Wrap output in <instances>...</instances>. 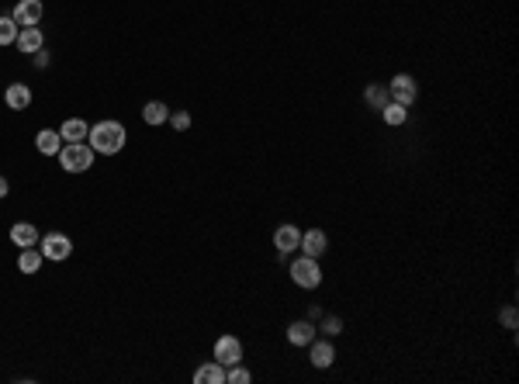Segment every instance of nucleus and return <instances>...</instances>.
Masks as SVG:
<instances>
[{
	"mask_svg": "<svg viewBox=\"0 0 519 384\" xmlns=\"http://www.w3.org/2000/svg\"><path fill=\"white\" fill-rule=\"evenodd\" d=\"M170 122H173L177 132H183V128H191V114H187V111H173V114H170Z\"/></svg>",
	"mask_w": 519,
	"mask_h": 384,
	"instance_id": "24",
	"label": "nucleus"
},
{
	"mask_svg": "<svg viewBox=\"0 0 519 384\" xmlns=\"http://www.w3.org/2000/svg\"><path fill=\"white\" fill-rule=\"evenodd\" d=\"M298 250H305V256H315V260H319V256L329 250V239H326L322 229H309L301 235V246H298Z\"/></svg>",
	"mask_w": 519,
	"mask_h": 384,
	"instance_id": "10",
	"label": "nucleus"
},
{
	"mask_svg": "<svg viewBox=\"0 0 519 384\" xmlns=\"http://www.w3.org/2000/svg\"><path fill=\"white\" fill-rule=\"evenodd\" d=\"M502 322H505L509 329H516V308H505V311H502Z\"/></svg>",
	"mask_w": 519,
	"mask_h": 384,
	"instance_id": "26",
	"label": "nucleus"
},
{
	"mask_svg": "<svg viewBox=\"0 0 519 384\" xmlns=\"http://www.w3.org/2000/svg\"><path fill=\"white\" fill-rule=\"evenodd\" d=\"M11 242H14L18 250H28V246L38 242V229H35L31 222H18V225L11 229Z\"/></svg>",
	"mask_w": 519,
	"mask_h": 384,
	"instance_id": "16",
	"label": "nucleus"
},
{
	"mask_svg": "<svg viewBox=\"0 0 519 384\" xmlns=\"http://www.w3.org/2000/svg\"><path fill=\"white\" fill-rule=\"evenodd\" d=\"M339 329H343V322H339V319H326V326H322V333H329V336H336Z\"/></svg>",
	"mask_w": 519,
	"mask_h": 384,
	"instance_id": "25",
	"label": "nucleus"
},
{
	"mask_svg": "<svg viewBox=\"0 0 519 384\" xmlns=\"http://www.w3.org/2000/svg\"><path fill=\"white\" fill-rule=\"evenodd\" d=\"M215 360H218L222 367L242 363V343H239L235 336H222V339L215 343Z\"/></svg>",
	"mask_w": 519,
	"mask_h": 384,
	"instance_id": "6",
	"label": "nucleus"
},
{
	"mask_svg": "<svg viewBox=\"0 0 519 384\" xmlns=\"http://www.w3.org/2000/svg\"><path fill=\"white\" fill-rule=\"evenodd\" d=\"M18 28H31L42 21V0H18V7H14V14H11Z\"/></svg>",
	"mask_w": 519,
	"mask_h": 384,
	"instance_id": "7",
	"label": "nucleus"
},
{
	"mask_svg": "<svg viewBox=\"0 0 519 384\" xmlns=\"http://www.w3.org/2000/svg\"><path fill=\"white\" fill-rule=\"evenodd\" d=\"M274 246H277V253H294L301 246V232L294 229V225H281V229L274 232Z\"/></svg>",
	"mask_w": 519,
	"mask_h": 384,
	"instance_id": "11",
	"label": "nucleus"
},
{
	"mask_svg": "<svg viewBox=\"0 0 519 384\" xmlns=\"http://www.w3.org/2000/svg\"><path fill=\"white\" fill-rule=\"evenodd\" d=\"M194 384H225V367L218 360H208L194 370Z\"/></svg>",
	"mask_w": 519,
	"mask_h": 384,
	"instance_id": "12",
	"label": "nucleus"
},
{
	"mask_svg": "<svg viewBox=\"0 0 519 384\" xmlns=\"http://www.w3.org/2000/svg\"><path fill=\"white\" fill-rule=\"evenodd\" d=\"M291 281L298 284V287H319L322 284V267H319V260L315 256H298L294 263H291Z\"/></svg>",
	"mask_w": 519,
	"mask_h": 384,
	"instance_id": "3",
	"label": "nucleus"
},
{
	"mask_svg": "<svg viewBox=\"0 0 519 384\" xmlns=\"http://www.w3.org/2000/svg\"><path fill=\"white\" fill-rule=\"evenodd\" d=\"M38 246H42V256L52 260V263H63V260H70V253H73V242H70V235H63V232L42 235Z\"/></svg>",
	"mask_w": 519,
	"mask_h": 384,
	"instance_id": "4",
	"label": "nucleus"
},
{
	"mask_svg": "<svg viewBox=\"0 0 519 384\" xmlns=\"http://www.w3.org/2000/svg\"><path fill=\"white\" fill-rule=\"evenodd\" d=\"M388 97L395 104H402V107H409V104H415V97H419V87H415V80L409 77V73H398V77H391V83H388Z\"/></svg>",
	"mask_w": 519,
	"mask_h": 384,
	"instance_id": "5",
	"label": "nucleus"
},
{
	"mask_svg": "<svg viewBox=\"0 0 519 384\" xmlns=\"http://www.w3.org/2000/svg\"><path fill=\"white\" fill-rule=\"evenodd\" d=\"M166 118H170V111H166L163 101H149L142 107V122H146V125H163Z\"/></svg>",
	"mask_w": 519,
	"mask_h": 384,
	"instance_id": "18",
	"label": "nucleus"
},
{
	"mask_svg": "<svg viewBox=\"0 0 519 384\" xmlns=\"http://www.w3.org/2000/svg\"><path fill=\"white\" fill-rule=\"evenodd\" d=\"M381 118L388 122V125H405V118H409V107H402V104L388 101L381 107Z\"/></svg>",
	"mask_w": 519,
	"mask_h": 384,
	"instance_id": "20",
	"label": "nucleus"
},
{
	"mask_svg": "<svg viewBox=\"0 0 519 384\" xmlns=\"http://www.w3.org/2000/svg\"><path fill=\"white\" fill-rule=\"evenodd\" d=\"M311 339H315V326H311V322L298 319V322L287 326V343H291V346H309Z\"/></svg>",
	"mask_w": 519,
	"mask_h": 384,
	"instance_id": "14",
	"label": "nucleus"
},
{
	"mask_svg": "<svg viewBox=\"0 0 519 384\" xmlns=\"http://www.w3.org/2000/svg\"><path fill=\"white\" fill-rule=\"evenodd\" d=\"M59 166L66 174H87L94 166V149L87 142H63L59 149Z\"/></svg>",
	"mask_w": 519,
	"mask_h": 384,
	"instance_id": "2",
	"label": "nucleus"
},
{
	"mask_svg": "<svg viewBox=\"0 0 519 384\" xmlns=\"http://www.w3.org/2000/svg\"><path fill=\"white\" fill-rule=\"evenodd\" d=\"M125 125L122 122H97V125H90L87 132V146L94 149V153H104V156H114L125 149Z\"/></svg>",
	"mask_w": 519,
	"mask_h": 384,
	"instance_id": "1",
	"label": "nucleus"
},
{
	"mask_svg": "<svg viewBox=\"0 0 519 384\" xmlns=\"http://www.w3.org/2000/svg\"><path fill=\"white\" fill-rule=\"evenodd\" d=\"M4 104H7L11 111H25L28 104H31V87H28V83H11V87L4 90Z\"/></svg>",
	"mask_w": 519,
	"mask_h": 384,
	"instance_id": "9",
	"label": "nucleus"
},
{
	"mask_svg": "<svg viewBox=\"0 0 519 384\" xmlns=\"http://www.w3.org/2000/svg\"><path fill=\"white\" fill-rule=\"evenodd\" d=\"M87 132H90V125H87L83 118H66L63 128H59L63 142H83V139H87Z\"/></svg>",
	"mask_w": 519,
	"mask_h": 384,
	"instance_id": "17",
	"label": "nucleus"
},
{
	"mask_svg": "<svg viewBox=\"0 0 519 384\" xmlns=\"http://www.w3.org/2000/svg\"><path fill=\"white\" fill-rule=\"evenodd\" d=\"M367 104L381 111V107L388 104V87H381V83H374V87H367Z\"/></svg>",
	"mask_w": 519,
	"mask_h": 384,
	"instance_id": "22",
	"label": "nucleus"
},
{
	"mask_svg": "<svg viewBox=\"0 0 519 384\" xmlns=\"http://www.w3.org/2000/svg\"><path fill=\"white\" fill-rule=\"evenodd\" d=\"M18 21L14 18H0V46H14L18 42Z\"/></svg>",
	"mask_w": 519,
	"mask_h": 384,
	"instance_id": "21",
	"label": "nucleus"
},
{
	"mask_svg": "<svg viewBox=\"0 0 519 384\" xmlns=\"http://www.w3.org/2000/svg\"><path fill=\"white\" fill-rule=\"evenodd\" d=\"M7 191H11V187H7V180L0 177V198H7Z\"/></svg>",
	"mask_w": 519,
	"mask_h": 384,
	"instance_id": "27",
	"label": "nucleus"
},
{
	"mask_svg": "<svg viewBox=\"0 0 519 384\" xmlns=\"http://www.w3.org/2000/svg\"><path fill=\"white\" fill-rule=\"evenodd\" d=\"M225 381H229V384H250V381H253V374H250L246 367H239V363H232V367L225 370Z\"/></svg>",
	"mask_w": 519,
	"mask_h": 384,
	"instance_id": "23",
	"label": "nucleus"
},
{
	"mask_svg": "<svg viewBox=\"0 0 519 384\" xmlns=\"http://www.w3.org/2000/svg\"><path fill=\"white\" fill-rule=\"evenodd\" d=\"M35 146H38L42 156H59V149H63V135L52 132V128H42V132L35 135Z\"/></svg>",
	"mask_w": 519,
	"mask_h": 384,
	"instance_id": "15",
	"label": "nucleus"
},
{
	"mask_svg": "<svg viewBox=\"0 0 519 384\" xmlns=\"http://www.w3.org/2000/svg\"><path fill=\"white\" fill-rule=\"evenodd\" d=\"M42 42H46V38H42L38 25H31V28H21V31H18V42H14V46L25 52V55H35V52H42Z\"/></svg>",
	"mask_w": 519,
	"mask_h": 384,
	"instance_id": "13",
	"label": "nucleus"
},
{
	"mask_svg": "<svg viewBox=\"0 0 519 384\" xmlns=\"http://www.w3.org/2000/svg\"><path fill=\"white\" fill-rule=\"evenodd\" d=\"M38 267H42V250H35V246L21 250V256H18V270H21V274H35Z\"/></svg>",
	"mask_w": 519,
	"mask_h": 384,
	"instance_id": "19",
	"label": "nucleus"
},
{
	"mask_svg": "<svg viewBox=\"0 0 519 384\" xmlns=\"http://www.w3.org/2000/svg\"><path fill=\"white\" fill-rule=\"evenodd\" d=\"M309 346H311L309 357H311L315 367H322V370H326V367H333V360H336V346H333L329 339H311Z\"/></svg>",
	"mask_w": 519,
	"mask_h": 384,
	"instance_id": "8",
	"label": "nucleus"
}]
</instances>
